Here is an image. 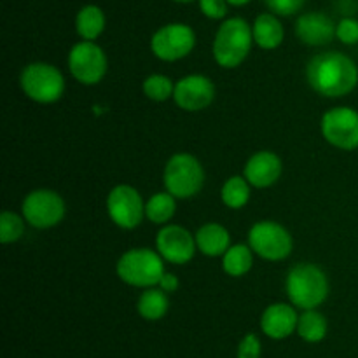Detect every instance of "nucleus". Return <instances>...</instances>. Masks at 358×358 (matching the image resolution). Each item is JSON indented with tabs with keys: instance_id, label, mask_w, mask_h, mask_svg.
I'll use <instances>...</instances> for the list:
<instances>
[{
	"instance_id": "f257e3e1",
	"label": "nucleus",
	"mask_w": 358,
	"mask_h": 358,
	"mask_svg": "<svg viewBox=\"0 0 358 358\" xmlns=\"http://www.w3.org/2000/svg\"><path fill=\"white\" fill-rule=\"evenodd\" d=\"M306 79L322 96L341 98L357 87L358 66L350 56L343 52H320L308 63Z\"/></svg>"
},
{
	"instance_id": "f03ea898",
	"label": "nucleus",
	"mask_w": 358,
	"mask_h": 358,
	"mask_svg": "<svg viewBox=\"0 0 358 358\" xmlns=\"http://www.w3.org/2000/svg\"><path fill=\"white\" fill-rule=\"evenodd\" d=\"M287 296L301 310H317L329 296V280L318 266L296 264L287 275Z\"/></svg>"
},
{
	"instance_id": "7ed1b4c3",
	"label": "nucleus",
	"mask_w": 358,
	"mask_h": 358,
	"mask_svg": "<svg viewBox=\"0 0 358 358\" xmlns=\"http://www.w3.org/2000/svg\"><path fill=\"white\" fill-rule=\"evenodd\" d=\"M254 42L252 27L243 17H229L219 27L213 41V58L222 69H236L248 56Z\"/></svg>"
},
{
	"instance_id": "20e7f679",
	"label": "nucleus",
	"mask_w": 358,
	"mask_h": 358,
	"mask_svg": "<svg viewBox=\"0 0 358 358\" xmlns=\"http://www.w3.org/2000/svg\"><path fill=\"white\" fill-rule=\"evenodd\" d=\"M121 282L138 289H150L159 285L164 271V259L159 252L150 248H133L119 257L115 266Z\"/></svg>"
},
{
	"instance_id": "39448f33",
	"label": "nucleus",
	"mask_w": 358,
	"mask_h": 358,
	"mask_svg": "<svg viewBox=\"0 0 358 358\" xmlns=\"http://www.w3.org/2000/svg\"><path fill=\"white\" fill-rule=\"evenodd\" d=\"M164 187L175 198L187 199L198 194L205 184V170L192 154L178 152L168 159L163 173Z\"/></svg>"
},
{
	"instance_id": "423d86ee",
	"label": "nucleus",
	"mask_w": 358,
	"mask_h": 358,
	"mask_svg": "<svg viewBox=\"0 0 358 358\" xmlns=\"http://www.w3.org/2000/svg\"><path fill=\"white\" fill-rule=\"evenodd\" d=\"M20 84L23 93L37 103H55L65 93V79L51 63L27 65L20 76Z\"/></svg>"
},
{
	"instance_id": "0eeeda50",
	"label": "nucleus",
	"mask_w": 358,
	"mask_h": 358,
	"mask_svg": "<svg viewBox=\"0 0 358 358\" xmlns=\"http://www.w3.org/2000/svg\"><path fill=\"white\" fill-rule=\"evenodd\" d=\"M248 245L266 261H283L292 254L294 241L289 231L271 220H261L248 231Z\"/></svg>"
},
{
	"instance_id": "6e6552de",
	"label": "nucleus",
	"mask_w": 358,
	"mask_h": 358,
	"mask_svg": "<svg viewBox=\"0 0 358 358\" xmlns=\"http://www.w3.org/2000/svg\"><path fill=\"white\" fill-rule=\"evenodd\" d=\"M23 219L35 229H49L58 226L65 217V201L51 189H35L21 205Z\"/></svg>"
},
{
	"instance_id": "1a4fd4ad",
	"label": "nucleus",
	"mask_w": 358,
	"mask_h": 358,
	"mask_svg": "<svg viewBox=\"0 0 358 358\" xmlns=\"http://www.w3.org/2000/svg\"><path fill=\"white\" fill-rule=\"evenodd\" d=\"M107 56L93 41H80L70 49L69 69L73 79L84 86L98 84L107 73Z\"/></svg>"
},
{
	"instance_id": "9d476101",
	"label": "nucleus",
	"mask_w": 358,
	"mask_h": 358,
	"mask_svg": "<svg viewBox=\"0 0 358 358\" xmlns=\"http://www.w3.org/2000/svg\"><path fill=\"white\" fill-rule=\"evenodd\" d=\"M196 34L189 24L171 23L161 27L150 38V51L163 62H177L192 52Z\"/></svg>"
},
{
	"instance_id": "9b49d317",
	"label": "nucleus",
	"mask_w": 358,
	"mask_h": 358,
	"mask_svg": "<svg viewBox=\"0 0 358 358\" xmlns=\"http://www.w3.org/2000/svg\"><path fill=\"white\" fill-rule=\"evenodd\" d=\"M107 213L112 222L117 227L126 231H131L140 226L143 215H145V205L136 191L131 185H115L107 196Z\"/></svg>"
},
{
	"instance_id": "f8f14e48",
	"label": "nucleus",
	"mask_w": 358,
	"mask_h": 358,
	"mask_svg": "<svg viewBox=\"0 0 358 358\" xmlns=\"http://www.w3.org/2000/svg\"><path fill=\"white\" fill-rule=\"evenodd\" d=\"M322 135L331 145L341 150L358 147V110L352 107H336L322 117Z\"/></svg>"
},
{
	"instance_id": "ddd939ff",
	"label": "nucleus",
	"mask_w": 358,
	"mask_h": 358,
	"mask_svg": "<svg viewBox=\"0 0 358 358\" xmlns=\"http://www.w3.org/2000/svg\"><path fill=\"white\" fill-rule=\"evenodd\" d=\"M156 247L161 257L171 264H187L196 254V238L185 227L168 224L157 233Z\"/></svg>"
},
{
	"instance_id": "4468645a",
	"label": "nucleus",
	"mask_w": 358,
	"mask_h": 358,
	"mask_svg": "<svg viewBox=\"0 0 358 358\" xmlns=\"http://www.w3.org/2000/svg\"><path fill=\"white\" fill-rule=\"evenodd\" d=\"M215 98V86L201 73L185 76L175 84L173 100L182 110L198 112L208 107Z\"/></svg>"
},
{
	"instance_id": "2eb2a0df",
	"label": "nucleus",
	"mask_w": 358,
	"mask_h": 358,
	"mask_svg": "<svg viewBox=\"0 0 358 358\" xmlns=\"http://www.w3.org/2000/svg\"><path fill=\"white\" fill-rule=\"evenodd\" d=\"M338 24L324 13H306L296 23V34L306 45L331 44L336 37Z\"/></svg>"
},
{
	"instance_id": "dca6fc26",
	"label": "nucleus",
	"mask_w": 358,
	"mask_h": 358,
	"mask_svg": "<svg viewBox=\"0 0 358 358\" xmlns=\"http://www.w3.org/2000/svg\"><path fill=\"white\" fill-rule=\"evenodd\" d=\"M243 173L252 187L266 189L275 184L282 175V159L275 152L261 150L247 161Z\"/></svg>"
},
{
	"instance_id": "f3484780",
	"label": "nucleus",
	"mask_w": 358,
	"mask_h": 358,
	"mask_svg": "<svg viewBox=\"0 0 358 358\" xmlns=\"http://www.w3.org/2000/svg\"><path fill=\"white\" fill-rule=\"evenodd\" d=\"M297 322H299V317L290 304L276 303L266 308L262 313L261 329L268 338L285 339L296 331Z\"/></svg>"
},
{
	"instance_id": "a211bd4d",
	"label": "nucleus",
	"mask_w": 358,
	"mask_h": 358,
	"mask_svg": "<svg viewBox=\"0 0 358 358\" xmlns=\"http://www.w3.org/2000/svg\"><path fill=\"white\" fill-rule=\"evenodd\" d=\"M196 245L201 254L208 255V257H219V255L226 254L227 248L231 247L229 231L220 224H205L196 233Z\"/></svg>"
},
{
	"instance_id": "6ab92c4d",
	"label": "nucleus",
	"mask_w": 358,
	"mask_h": 358,
	"mask_svg": "<svg viewBox=\"0 0 358 358\" xmlns=\"http://www.w3.org/2000/svg\"><path fill=\"white\" fill-rule=\"evenodd\" d=\"M254 42L261 49H276L283 42L285 37V31H283V24L280 23V20L276 17V14L264 13L261 16H257V20L254 21Z\"/></svg>"
},
{
	"instance_id": "aec40b11",
	"label": "nucleus",
	"mask_w": 358,
	"mask_h": 358,
	"mask_svg": "<svg viewBox=\"0 0 358 358\" xmlns=\"http://www.w3.org/2000/svg\"><path fill=\"white\" fill-rule=\"evenodd\" d=\"M168 308H170L168 294L163 289H156V287L143 290L138 299V304H136L140 317L150 322L161 320L168 313Z\"/></svg>"
},
{
	"instance_id": "412c9836",
	"label": "nucleus",
	"mask_w": 358,
	"mask_h": 358,
	"mask_svg": "<svg viewBox=\"0 0 358 358\" xmlns=\"http://www.w3.org/2000/svg\"><path fill=\"white\" fill-rule=\"evenodd\" d=\"M76 30L83 41H94L105 30V14L98 6H84L77 13Z\"/></svg>"
},
{
	"instance_id": "4be33fe9",
	"label": "nucleus",
	"mask_w": 358,
	"mask_h": 358,
	"mask_svg": "<svg viewBox=\"0 0 358 358\" xmlns=\"http://www.w3.org/2000/svg\"><path fill=\"white\" fill-rule=\"evenodd\" d=\"M254 266V250L250 245H233L222 255V269L229 276H243Z\"/></svg>"
},
{
	"instance_id": "5701e85b",
	"label": "nucleus",
	"mask_w": 358,
	"mask_h": 358,
	"mask_svg": "<svg viewBox=\"0 0 358 358\" xmlns=\"http://www.w3.org/2000/svg\"><path fill=\"white\" fill-rule=\"evenodd\" d=\"M220 198H222L224 205L231 210H240L250 199V184L245 177H229L226 180V184L222 185V191H220Z\"/></svg>"
},
{
	"instance_id": "b1692460",
	"label": "nucleus",
	"mask_w": 358,
	"mask_h": 358,
	"mask_svg": "<svg viewBox=\"0 0 358 358\" xmlns=\"http://www.w3.org/2000/svg\"><path fill=\"white\" fill-rule=\"evenodd\" d=\"M175 210H177L175 196L170 194L168 191L154 194L145 203V217L152 224H168L173 219Z\"/></svg>"
},
{
	"instance_id": "393cba45",
	"label": "nucleus",
	"mask_w": 358,
	"mask_h": 358,
	"mask_svg": "<svg viewBox=\"0 0 358 358\" xmlns=\"http://www.w3.org/2000/svg\"><path fill=\"white\" fill-rule=\"evenodd\" d=\"M297 332L308 343H320L327 336V320L315 310H304L297 322Z\"/></svg>"
},
{
	"instance_id": "a878e982",
	"label": "nucleus",
	"mask_w": 358,
	"mask_h": 358,
	"mask_svg": "<svg viewBox=\"0 0 358 358\" xmlns=\"http://www.w3.org/2000/svg\"><path fill=\"white\" fill-rule=\"evenodd\" d=\"M142 90L149 100L166 101L168 98L173 96L175 84L171 83L170 77L163 76V73H152V76H149L143 80Z\"/></svg>"
},
{
	"instance_id": "bb28decb",
	"label": "nucleus",
	"mask_w": 358,
	"mask_h": 358,
	"mask_svg": "<svg viewBox=\"0 0 358 358\" xmlns=\"http://www.w3.org/2000/svg\"><path fill=\"white\" fill-rule=\"evenodd\" d=\"M24 233V219L13 212L0 213V241L3 245L14 243Z\"/></svg>"
},
{
	"instance_id": "cd10ccee",
	"label": "nucleus",
	"mask_w": 358,
	"mask_h": 358,
	"mask_svg": "<svg viewBox=\"0 0 358 358\" xmlns=\"http://www.w3.org/2000/svg\"><path fill=\"white\" fill-rule=\"evenodd\" d=\"M336 37L343 44H358V20L355 17H343L336 27Z\"/></svg>"
},
{
	"instance_id": "c85d7f7f",
	"label": "nucleus",
	"mask_w": 358,
	"mask_h": 358,
	"mask_svg": "<svg viewBox=\"0 0 358 358\" xmlns=\"http://www.w3.org/2000/svg\"><path fill=\"white\" fill-rule=\"evenodd\" d=\"M268 9L278 16H292L303 9L306 0H264Z\"/></svg>"
},
{
	"instance_id": "c756f323",
	"label": "nucleus",
	"mask_w": 358,
	"mask_h": 358,
	"mask_svg": "<svg viewBox=\"0 0 358 358\" xmlns=\"http://www.w3.org/2000/svg\"><path fill=\"white\" fill-rule=\"evenodd\" d=\"M227 0H199L201 13L210 20H222L227 14Z\"/></svg>"
},
{
	"instance_id": "7c9ffc66",
	"label": "nucleus",
	"mask_w": 358,
	"mask_h": 358,
	"mask_svg": "<svg viewBox=\"0 0 358 358\" xmlns=\"http://www.w3.org/2000/svg\"><path fill=\"white\" fill-rule=\"evenodd\" d=\"M261 357V341L257 336L247 334L238 346V358H259Z\"/></svg>"
},
{
	"instance_id": "2f4dec72",
	"label": "nucleus",
	"mask_w": 358,
	"mask_h": 358,
	"mask_svg": "<svg viewBox=\"0 0 358 358\" xmlns=\"http://www.w3.org/2000/svg\"><path fill=\"white\" fill-rule=\"evenodd\" d=\"M178 285H180V282H178V278L173 273H164L159 282V289H163L166 294L175 292L178 289Z\"/></svg>"
},
{
	"instance_id": "473e14b6",
	"label": "nucleus",
	"mask_w": 358,
	"mask_h": 358,
	"mask_svg": "<svg viewBox=\"0 0 358 358\" xmlns=\"http://www.w3.org/2000/svg\"><path fill=\"white\" fill-rule=\"evenodd\" d=\"M227 2L231 3V6H236V7H241V6H247L250 0H227Z\"/></svg>"
},
{
	"instance_id": "72a5a7b5",
	"label": "nucleus",
	"mask_w": 358,
	"mask_h": 358,
	"mask_svg": "<svg viewBox=\"0 0 358 358\" xmlns=\"http://www.w3.org/2000/svg\"><path fill=\"white\" fill-rule=\"evenodd\" d=\"M173 2H180V3H187V2H192V0H173Z\"/></svg>"
}]
</instances>
